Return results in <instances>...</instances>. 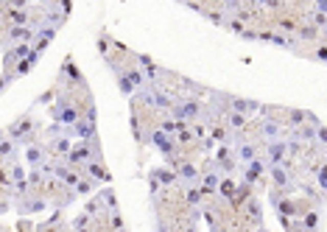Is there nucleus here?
<instances>
[{"label":"nucleus","instance_id":"obj_1","mask_svg":"<svg viewBox=\"0 0 327 232\" xmlns=\"http://www.w3.org/2000/svg\"><path fill=\"white\" fill-rule=\"evenodd\" d=\"M269 176H271V182H274V188L283 190V193H288V190L294 188V176H291V171H288V163L269 168Z\"/></svg>","mask_w":327,"mask_h":232},{"label":"nucleus","instance_id":"obj_2","mask_svg":"<svg viewBox=\"0 0 327 232\" xmlns=\"http://www.w3.org/2000/svg\"><path fill=\"white\" fill-rule=\"evenodd\" d=\"M266 163H269V168H274V165H285V157H288V146H285V140H274V143H266Z\"/></svg>","mask_w":327,"mask_h":232},{"label":"nucleus","instance_id":"obj_3","mask_svg":"<svg viewBox=\"0 0 327 232\" xmlns=\"http://www.w3.org/2000/svg\"><path fill=\"white\" fill-rule=\"evenodd\" d=\"M266 171H269V163H263V159L258 157L254 163L243 165V182H246V185H258V182L266 176Z\"/></svg>","mask_w":327,"mask_h":232},{"label":"nucleus","instance_id":"obj_4","mask_svg":"<svg viewBox=\"0 0 327 232\" xmlns=\"http://www.w3.org/2000/svg\"><path fill=\"white\" fill-rule=\"evenodd\" d=\"M51 118L56 123H62V126H76V123L81 121V115L73 109V106H64V104H59V106H53L51 109Z\"/></svg>","mask_w":327,"mask_h":232},{"label":"nucleus","instance_id":"obj_5","mask_svg":"<svg viewBox=\"0 0 327 232\" xmlns=\"http://www.w3.org/2000/svg\"><path fill=\"white\" fill-rule=\"evenodd\" d=\"M260 218H263V207H260V201L252 196V199L243 204V221H252L254 227H260Z\"/></svg>","mask_w":327,"mask_h":232},{"label":"nucleus","instance_id":"obj_6","mask_svg":"<svg viewBox=\"0 0 327 232\" xmlns=\"http://www.w3.org/2000/svg\"><path fill=\"white\" fill-rule=\"evenodd\" d=\"M148 179L159 182V185H174V182H179V174H176V171H171V168H151Z\"/></svg>","mask_w":327,"mask_h":232},{"label":"nucleus","instance_id":"obj_7","mask_svg":"<svg viewBox=\"0 0 327 232\" xmlns=\"http://www.w3.org/2000/svg\"><path fill=\"white\" fill-rule=\"evenodd\" d=\"M84 174H87V179H92V182H109L112 179L109 171H106L101 163H87L84 165Z\"/></svg>","mask_w":327,"mask_h":232},{"label":"nucleus","instance_id":"obj_8","mask_svg":"<svg viewBox=\"0 0 327 232\" xmlns=\"http://www.w3.org/2000/svg\"><path fill=\"white\" fill-rule=\"evenodd\" d=\"M260 132H263V137L269 140V143H274V140L283 134V126L274 121V118H266V121L260 123Z\"/></svg>","mask_w":327,"mask_h":232},{"label":"nucleus","instance_id":"obj_9","mask_svg":"<svg viewBox=\"0 0 327 232\" xmlns=\"http://www.w3.org/2000/svg\"><path fill=\"white\" fill-rule=\"evenodd\" d=\"M285 123H288L291 132L302 129V126L308 123V109H288V118H285Z\"/></svg>","mask_w":327,"mask_h":232},{"label":"nucleus","instance_id":"obj_10","mask_svg":"<svg viewBox=\"0 0 327 232\" xmlns=\"http://www.w3.org/2000/svg\"><path fill=\"white\" fill-rule=\"evenodd\" d=\"M73 132H76V137H81V140H95V134H98V129H95V123L92 121H79L73 126Z\"/></svg>","mask_w":327,"mask_h":232},{"label":"nucleus","instance_id":"obj_11","mask_svg":"<svg viewBox=\"0 0 327 232\" xmlns=\"http://www.w3.org/2000/svg\"><path fill=\"white\" fill-rule=\"evenodd\" d=\"M258 159V146L254 143H243V146H238V163L241 165H249Z\"/></svg>","mask_w":327,"mask_h":232},{"label":"nucleus","instance_id":"obj_12","mask_svg":"<svg viewBox=\"0 0 327 232\" xmlns=\"http://www.w3.org/2000/svg\"><path fill=\"white\" fill-rule=\"evenodd\" d=\"M218 193H221L224 201H235V196H238V182L229 179V176H224V179H221V188H218Z\"/></svg>","mask_w":327,"mask_h":232},{"label":"nucleus","instance_id":"obj_13","mask_svg":"<svg viewBox=\"0 0 327 232\" xmlns=\"http://www.w3.org/2000/svg\"><path fill=\"white\" fill-rule=\"evenodd\" d=\"M45 210V199H22L17 204V213H39Z\"/></svg>","mask_w":327,"mask_h":232},{"label":"nucleus","instance_id":"obj_14","mask_svg":"<svg viewBox=\"0 0 327 232\" xmlns=\"http://www.w3.org/2000/svg\"><path fill=\"white\" fill-rule=\"evenodd\" d=\"M227 129L229 132H243V129H246V115H241V112H229L227 115Z\"/></svg>","mask_w":327,"mask_h":232},{"label":"nucleus","instance_id":"obj_15","mask_svg":"<svg viewBox=\"0 0 327 232\" xmlns=\"http://www.w3.org/2000/svg\"><path fill=\"white\" fill-rule=\"evenodd\" d=\"M296 39H299V42L319 39V28H316V26H299V31H296Z\"/></svg>","mask_w":327,"mask_h":232},{"label":"nucleus","instance_id":"obj_16","mask_svg":"<svg viewBox=\"0 0 327 232\" xmlns=\"http://www.w3.org/2000/svg\"><path fill=\"white\" fill-rule=\"evenodd\" d=\"M98 199H101V204H104L109 213H118V201H115V190H112V188H109V190H104V193H101Z\"/></svg>","mask_w":327,"mask_h":232},{"label":"nucleus","instance_id":"obj_17","mask_svg":"<svg viewBox=\"0 0 327 232\" xmlns=\"http://www.w3.org/2000/svg\"><path fill=\"white\" fill-rule=\"evenodd\" d=\"M302 227H305L308 232H316V227H319V210H308L305 218H302Z\"/></svg>","mask_w":327,"mask_h":232},{"label":"nucleus","instance_id":"obj_18","mask_svg":"<svg viewBox=\"0 0 327 232\" xmlns=\"http://www.w3.org/2000/svg\"><path fill=\"white\" fill-rule=\"evenodd\" d=\"M277 28H280V31H285V34H296V31H299V22H294V20H280V22H277Z\"/></svg>","mask_w":327,"mask_h":232},{"label":"nucleus","instance_id":"obj_19","mask_svg":"<svg viewBox=\"0 0 327 232\" xmlns=\"http://www.w3.org/2000/svg\"><path fill=\"white\" fill-rule=\"evenodd\" d=\"M201 196H204V190H201V185L190 188V190H188V204H199V201H201Z\"/></svg>","mask_w":327,"mask_h":232},{"label":"nucleus","instance_id":"obj_20","mask_svg":"<svg viewBox=\"0 0 327 232\" xmlns=\"http://www.w3.org/2000/svg\"><path fill=\"white\" fill-rule=\"evenodd\" d=\"M92 188H95V182H92V179H81V182H79V188H76V193H79V196H90V193H92Z\"/></svg>","mask_w":327,"mask_h":232},{"label":"nucleus","instance_id":"obj_21","mask_svg":"<svg viewBox=\"0 0 327 232\" xmlns=\"http://www.w3.org/2000/svg\"><path fill=\"white\" fill-rule=\"evenodd\" d=\"M316 185H319L322 193H327V165H322V171L316 174Z\"/></svg>","mask_w":327,"mask_h":232},{"label":"nucleus","instance_id":"obj_22","mask_svg":"<svg viewBox=\"0 0 327 232\" xmlns=\"http://www.w3.org/2000/svg\"><path fill=\"white\" fill-rule=\"evenodd\" d=\"M28 179V176H26V168H20V165H14V168H11V182H14V185H17V182H26Z\"/></svg>","mask_w":327,"mask_h":232},{"label":"nucleus","instance_id":"obj_23","mask_svg":"<svg viewBox=\"0 0 327 232\" xmlns=\"http://www.w3.org/2000/svg\"><path fill=\"white\" fill-rule=\"evenodd\" d=\"M31 67H34V64H31V62H28V59H26V62L14 64V76H17V79H20V76H26V73H28V70H31Z\"/></svg>","mask_w":327,"mask_h":232},{"label":"nucleus","instance_id":"obj_24","mask_svg":"<svg viewBox=\"0 0 327 232\" xmlns=\"http://www.w3.org/2000/svg\"><path fill=\"white\" fill-rule=\"evenodd\" d=\"M109 224H112V229H115V232H121V229H123V218H121V213H112V216H109Z\"/></svg>","mask_w":327,"mask_h":232},{"label":"nucleus","instance_id":"obj_25","mask_svg":"<svg viewBox=\"0 0 327 232\" xmlns=\"http://www.w3.org/2000/svg\"><path fill=\"white\" fill-rule=\"evenodd\" d=\"M311 56H313V59H322V62H327V42H324V45H319L316 51L311 53Z\"/></svg>","mask_w":327,"mask_h":232},{"label":"nucleus","instance_id":"obj_26","mask_svg":"<svg viewBox=\"0 0 327 232\" xmlns=\"http://www.w3.org/2000/svg\"><path fill=\"white\" fill-rule=\"evenodd\" d=\"M101 207H104V204H101V199H95V201H90V204H87V216H95V213H98L101 210Z\"/></svg>","mask_w":327,"mask_h":232},{"label":"nucleus","instance_id":"obj_27","mask_svg":"<svg viewBox=\"0 0 327 232\" xmlns=\"http://www.w3.org/2000/svg\"><path fill=\"white\" fill-rule=\"evenodd\" d=\"M319 143L327 146V126H319Z\"/></svg>","mask_w":327,"mask_h":232},{"label":"nucleus","instance_id":"obj_28","mask_svg":"<svg viewBox=\"0 0 327 232\" xmlns=\"http://www.w3.org/2000/svg\"><path fill=\"white\" fill-rule=\"evenodd\" d=\"M254 232H269V229H263V227H258V229H254Z\"/></svg>","mask_w":327,"mask_h":232},{"label":"nucleus","instance_id":"obj_29","mask_svg":"<svg viewBox=\"0 0 327 232\" xmlns=\"http://www.w3.org/2000/svg\"><path fill=\"white\" fill-rule=\"evenodd\" d=\"M62 232H73V229H62Z\"/></svg>","mask_w":327,"mask_h":232},{"label":"nucleus","instance_id":"obj_30","mask_svg":"<svg viewBox=\"0 0 327 232\" xmlns=\"http://www.w3.org/2000/svg\"><path fill=\"white\" fill-rule=\"evenodd\" d=\"M324 34H327V26H324Z\"/></svg>","mask_w":327,"mask_h":232},{"label":"nucleus","instance_id":"obj_31","mask_svg":"<svg viewBox=\"0 0 327 232\" xmlns=\"http://www.w3.org/2000/svg\"><path fill=\"white\" fill-rule=\"evenodd\" d=\"M213 232H218V229H213Z\"/></svg>","mask_w":327,"mask_h":232},{"label":"nucleus","instance_id":"obj_32","mask_svg":"<svg viewBox=\"0 0 327 232\" xmlns=\"http://www.w3.org/2000/svg\"><path fill=\"white\" fill-rule=\"evenodd\" d=\"M121 232H123V229H121Z\"/></svg>","mask_w":327,"mask_h":232}]
</instances>
